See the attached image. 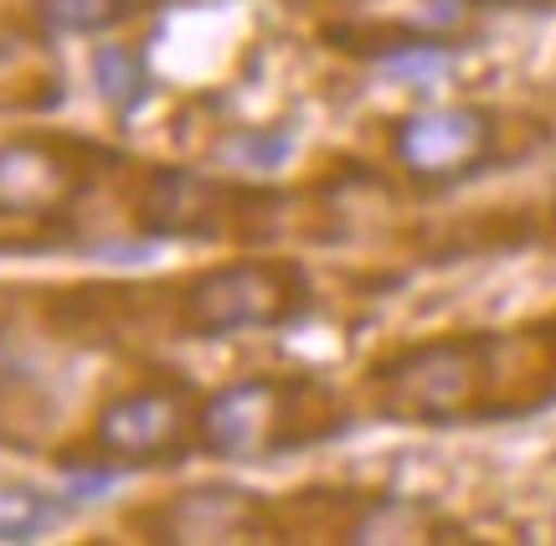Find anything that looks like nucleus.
<instances>
[{"label": "nucleus", "instance_id": "nucleus-1", "mask_svg": "<svg viewBox=\"0 0 556 546\" xmlns=\"http://www.w3.org/2000/svg\"><path fill=\"white\" fill-rule=\"evenodd\" d=\"M371 397L402 423H454L500 403L495 335H438L407 345L371 371Z\"/></svg>", "mask_w": 556, "mask_h": 546}, {"label": "nucleus", "instance_id": "nucleus-2", "mask_svg": "<svg viewBox=\"0 0 556 546\" xmlns=\"http://www.w3.org/2000/svg\"><path fill=\"white\" fill-rule=\"evenodd\" d=\"M336 428V403L315 382L248 377L201 403V448L217 459H263Z\"/></svg>", "mask_w": 556, "mask_h": 546}, {"label": "nucleus", "instance_id": "nucleus-3", "mask_svg": "<svg viewBox=\"0 0 556 546\" xmlns=\"http://www.w3.org/2000/svg\"><path fill=\"white\" fill-rule=\"evenodd\" d=\"M309 300L304 268L289 258H238L180 283L176 325L186 335H238L294 320Z\"/></svg>", "mask_w": 556, "mask_h": 546}, {"label": "nucleus", "instance_id": "nucleus-4", "mask_svg": "<svg viewBox=\"0 0 556 546\" xmlns=\"http://www.w3.org/2000/svg\"><path fill=\"white\" fill-rule=\"evenodd\" d=\"M93 454L109 465H160L180 459L191 444H201V407L186 382L150 377L109 397L93 423Z\"/></svg>", "mask_w": 556, "mask_h": 546}, {"label": "nucleus", "instance_id": "nucleus-5", "mask_svg": "<svg viewBox=\"0 0 556 546\" xmlns=\"http://www.w3.org/2000/svg\"><path fill=\"white\" fill-rule=\"evenodd\" d=\"M88 150L62 135L0 140V217H58L88 191Z\"/></svg>", "mask_w": 556, "mask_h": 546}, {"label": "nucleus", "instance_id": "nucleus-6", "mask_svg": "<svg viewBox=\"0 0 556 546\" xmlns=\"http://www.w3.org/2000/svg\"><path fill=\"white\" fill-rule=\"evenodd\" d=\"M397 161L413 170V176H428V181H443V176H458L490 155L495 144V119L484 109H469V103H443V109H422V114H407L397 124Z\"/></svg>", "mask_w": 556, "mask_h": 546}, {"label": "nucleus", "instance_id": "nucleus-7", "mask_svg": "<svg viewBox=\"0 0 556 546\" xmlns=\"http://www.w3.org/2000/svg\"><path fill=\"white\" fill-rule=\"evenodd\" d=\"M248 206L253 196L222 191L191 170H155L139 196V227L155 238H222L232 232V217Z\"/></svg>", "mask_w": 556, "mask_h": 546}, {"label": "nucleus", "instance_id": "nucleus-8", "mask_svg": "<svg viewBox=\"0 0 556 546\" xmlns=\"http://www.w3.org/2000/svg\"><path fill=\"white\" fill-rule=\"evenodd\" d=\"M139 526L150 531L155 542H180V546L242 542V536L268 526V510L238 485H201V490L176 495V500H165V506H155Z\"/></svg>", "mask_w": 556, "mask_h": 546}, {"label": "nucleus", "instance_id": "nucleus-9", "mask_svg": "<svg viewBox=\"0 0 556 546\" xmlns=\"http://www.w3.org/2000/svg\"><path fill=\"white\" fill-rule=\"evenodd\" d=\"M47 320L58 325V335L83 345H109L124 341L129 325L139 320V294L114 289V283H83V289H62L47 304Z\"/></svg>", "mask_w": 556, "mask_h": 546}, {"label": "nucleus", "instance_id": "nucleus-10", "mask_svg": "<svg viewBox=\"0 0 556 546\" xmlns=\"http://www.w3.org/2000/svg\"><path fill=\"white\" fill-rule=\"evenodd\" d=\"M93 88H99V99L109 103V109L129 114V109L144 99V88H150L144 58H139L135 47H124V41H103V47H93Z\"/></svg>", "mask_w": 556, "mask_h": 546}, {"label": "nucleus", "instance_id": "nucleus-11", "mask_svg": "<svg viewBox=\"0 0 556 546\" xmlns=\"http://www.w3.org/2000/svg\"><path fill=\"white\" fill-rule=\"evenodd\" d=\"M67 506L47 490L31 485H0V542H31L47 526H58Z\"/></svg>", "mask_w": 556, "mask_h": 546}, {"label": "nucleus", "instance_id": "nucleus-12", "mask_svg": "<svg viewBox=\"0 0 556 546\" xmlns=\"http://www.w3.org/2000/svg\"><path fill=\"white\" fill-rule=\"evenodd\" d=\"M37 5V21L47 31H62V37H93V31H109L129 21L135 0H31Z\"/></svg>", "mask_w": 556, "mask_h": 546}, {"label": "nucleus", "instance_id": "nucleus-13", "mask_svg": "<svg viewBox=\"0 0 556 546\" xmlns=\"http://www.w3.org/2000/svg\"><path fill=\"white\" fill-rule=\"evenodd\" d=\"M289 144H294L289 129H238L217 144V155L227 165H242V170H274V165H283Z\"/></svg>", "mask_w": 556, "mask_h": 546}, {"label": "nucleus", "instance_id": "nucleus-14", "mask_svg": "<svg viewBox=\"0 0 556 546\" xmlns=\"http://www.w3.org/2000/svg\"><path fill=\"white\" fill-rule=\"evenodd\" d=\"M541 345H546V356H552V371H556V320L541 330Z\"/></svg>", "mask_w": 556, "mask_h": 546}, {"label": "nucleus", "instance_id": "nucleus-15", "mask_svg": "<svg viewBox=\"0 0 556 546\" xmlns=\"http://www.w3.org/2000/svg\"><path fill=\"white\" fill-rule=\"evenodd\" d=\"M5 366H11V345H5V330H0V377H5Z\"/></svg>", "mask_w": 556, "mask_h": 546}, {"label": "nucleus", "instance_id": "nucleus-16", "mask_svg": "<svg viewBox=\"0 0 556 546\" xmlns=\"http://www.w3.org/2000/svg\"><path fill=\"white\" fill-rule=\"evenodd\" d=\"M469 5H510V0H469Z\"/></svg>", "mask_w": 556, "mask_h": 546}]
</instances>
